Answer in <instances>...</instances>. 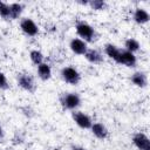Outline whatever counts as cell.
I'll list each match as a JSON object with an SVG mask.
<instances>
[{
  "label": "cell",
  "mask_w": 150,
  "mask_h": 150,
  "mask_svg": "<svg viewBox=\"0 0 150 150\" xmlns=\"http://www.w3.org/2000/svg\"><path fill=\"white\" fill-rule=\"evenodd\" d=\"M20 28L27 36H36L39 34V27L30 18H22L20 21Z\"/></svg>",
  "instance_id": "obj_6"
},
{
  "label": "cell",
  "mask_w": 150,
  "mask_h": 150,
  "mask_svg": "<svg viewBox=\"0 0 150 150\" xmlns=\"http://www.w3.org/2000/svg\"><path fill=\"white\" fill-rule=\"evenodd\" d=\"M60 75H61V79L66 83H68L70 86H77L80 83V81H81V74H80V71L76 68L71 67V66L63 67L61 69V71H60Z\"/></svg>",
  "instance_id": "obj_4"
},
{
  "label": "cell",
  "mask_w": 150,
  "mask_h": 150,
  "mask_svg": "<svg viewBox=\"0 0 150 150\" xmlns=\"http://www.w3.org/2000/svg\"><path fill=\"white\" fill-rule=\"evenodd\" d=\"M132 144L138 149V150H150V141L149 137L142 132H135L132 136Z\"/></svg>",
  "instance_id": "obj_7"
},
{
  "label": "cell",
  "mask_w": 150,
  "mask_h": 150,
  "mask_svg": "<svg viewBox=\"0 0 150 150\" xmlns=\"http://www.w3.org/2000/svg\"><path fill=\"white\" fill-rule=\"evenodd\" d=\"M29 59H30V61H32L35 66H39V64H41L42 62H45V56H43V54H42L40 50H38V49H32V50L29 52Z\"/></svg>",
  "instance_id": "obj_18"
},
{
  "label": "cell",
  "mask_w": 150,
  "mask_h": 150,
  "mask_svg": "<svg viewBox=\"0 0 150 150\" xmlns=\"http://www.w3.org/2000/svg\"><path fill=\"white\" fill-rule=\"evenodd\" d=\"M121 53H122V48L117 47L114 43H107L104 46V54L110 57L111 60H114L116 63L120 62V57H121Z\"/></svg>",
  "instance_id": "obj_12"
},
{
  "label": "cell",
  "mask_w": 150,
  "mask_h": 150,
  "mask_svg": "<svg viewBox=\"0 0 150 150\" xmlns=\"http://www.w3.org/2000/svg\"><path fill=\"white\" fill-rule=\"evenodd\" d=\"M60 104L64 110L74 111L81 105V97L77 93L67 91L60 95Z\"/></svg>",
  "instance_id": "obj_2"
},
{
  "label": "cell",
  "mask_w": 150,
  "mask_h": 150,
  "mask_svg": "<svg viewBox=\"0 0 150 150\" xmlns=\"http://www.w3.org/2000/svg\"><path fill=\"white\" fill-rule=\"evenodd\" d=\"M83 56L91 64H101L104 61L103 54L98 49H96V48H88L87 52H86V54Z\"/></svg>",
  "instance_id": "obj_9"
},
{
  "label": "cell",
  "mask_w": 150,
  "mask_h": 150,
  "mask_svg": "<svg viewBox=\"0 0 150 150\" xmlns=\"http://www.w3.org/2000/svg\"><path fill=\"white\" fill-rule=\"evenodd\" d=\"M118 64H123L128 68H134L137 64V57H136L135 54H132V53H130L125 49H122Z\"/></svg>",
  "instance_id": "obj_11"
},
{
  "label": "cell",
  "mask_w": 150,
  "mask_h": 150,
  "mask_svg": "<svg viewBox=\"0 0 150 150\" xmlns=\"http://www.w3.org/2000/svg\"><path fill=\"white\" fill-rule=\"evenodd\" d=\"M0 16L4 20H11V16H9V4L0 1Z\"/></svg>",
  "instance_id": "obj_20"
},
{
  "label": "cell",
  "mask_w": 150,
  "mask_h": 150,
  "mask_svg": "<svg viewBox=\"0 0 150 150\" xmlns=\"http://www.w3.org/2000/svg\"><path fill=\"white\" fill-rule=\"evenodd\" d=\"M130 81L132 84H135L138 88H145L148 86V76L144 71H135L130 76Z\"/></svg>",
  "instance_id": "obj_14"
},
{
  "label": "cell",
  "mask_w": 150,
  "mask_h": 150,
  "mask_svg": "<svg viewBox=\"0 0 150 150\" xmlns=\"http://www.w3.org/2000/svg\"><path fill=\"white\" fill-rule=\"evenodd\" d=\"M5 150H9V149H5Z\"/></svg>",
  "instance_id": "obj_24"
},
{
  "label": "cell",
  "mask_w": 150,
  "mask_h": 150,
  "mask_svg": "<svg viewBox=\"0 0 150 150\" xmlns=\"http://www.w3.org/2000/svg\"><path fill=\"white\" fill-rule=\"evenodd\" d=\"M75 30H76V34L80 36V39L86 41L87 43L94 42L97 39L95 28L86 21H77L75 25Z\"/></svg>",
  "instance_id": "obj_1"
},
{
  "label": "cell",
  "mask_w": 150,
  "mask_h": 150,
  "mask_svg": "<svg viewBox=\"0 0 150 150\" xmlns=\"http://www.w3.org/2000/svg\"><path fill=\"white\" fill-rule=\"evenodd\" d=\"M9 89V83L8 80L2 70H0V90H7Z\"/></svg>",
  "instance_id": "obj_21"
},
{
  "label": "cell",
  "mask_w": 150,
  "mask_h": 150,
  "mask_svg": "<svg viewBox=\"0 0 150 150\" xmlns=\"http://www.w3.org/2000/svg\"><path fill=\"white\" fill-rule=\"evenodd\" d=\"M2 137H4V129H2L1 123H0V139H2Z\"/></svg>",
  "instance_id": "obj_23"
},
{
  "label": "cell",
  "mask_w": 150,
  "mask_h": 150,
  "mask_svg": "<svg viewBox=\"0 0 150 150\" xmlns=\"http://www.w3.org/2000/svg\"><path fill=\"white\" fill-rule=\"evenodd\" d=\"M71 150H87V149H84V148L81 146V145H73V146H71Z\"/></svg>",
  "instance_id": "obj_22"
},
{
  "label": "cell",
  "mask_w": 150,
  "mask_h": 150,
  "mask_svg": "<svg viewBox=\"0 0 150 150\" xmlns=\"http://www.w3.org/2000/svg\"><path fill=\"white\" fill-rule=\"evenodd\" d=\"M139 48H141L139 42L134 38H129V39H127L124 41V49L130 52V53H132V54L137 53L139 50Z\"/></svg>",
  "instance_id": "obj_17"
},
{
  "label": "cell",
  "mask_w": 150,
  "mask_h": 150,
  "mask_svg": "<svg viewBox=\"0 0 150 150\" xmlns=\"http://www.w3.org/2000/svg\"><path fill=\"white\" fill-rule=\"evenodd\" d=\"M90 130H91V134L98 139H105L109 136L108 128L101 122H93V124L90 127Z\"/></svg>",
  "instance_id": "obj_10"
},
{
  "label": "cell",
  "mask_w": 150,
  "mask_h": 150,
  "mask_svg": "<svg viewBox=\"0 0 150 150\" xmlns=\"http://www.w3.org/2000/svg\"><path fill=\"white\" fill-rule=\"evenodd\" d=\"M132 20H134L136 23H138V25H145L146 22H149L150 15H149V13H148V11H146L145 8L137 7V8H135V11H134Z\"/></svg>",
  "instance_id": "obj_13"
},
{
  "label": "cell",
  "mask_w": 150,
  "mask_h": 150,
  "mask_svg": "<svg viewBox=\"0 0 150 150\" xmlns=\"http://www.w3.org/2000/svg\"><path fill=\"white\" fill-rule=\"evenodd\" d=\"M36 73H38V77L42 81H48L52 77V67L49 63L47 62H42L41 64L36 66Z\"/></svg>",
  "instance_id": "obj_15"
},
{
  "label": "cell",
  "mask_w": 150,
  "mask_h": 150,
  "mask_svg": "<svg viewBox=\"0 0 150 150\" xmlns=\"http://www.w3.org/2000/svg\"><path fill=\"white\" fill-rule=\"evenodd\" d=\"M23 12V5L21 2H12L9 4V16L11 20H16L21 16Z\"/></svg>",
  "instance_id": "obj_16"
},
{
  "label": "cell",
  "mask_w": 150,
  "mask_h": 150,
  "mask_svg": "<svg viewBox=\"0 0 150 150\" xmlns=\"http://www.w3.org/2000/svg\"><path fill=\"white\" fill-rule=\"evenodd\" d=\"M71 118L75 122V124L77 127H80L81 129H90L91 124H93V120L91 117L80 110H74L71 111Z\"/></svg>",
  "instance_id": "obj_5"
},
{
  "label": "cell",
  "mask_w": 150,
  "mask_h": 150,
  "mask_svg": "<svg viewBox=\"0 0 150 150\" xmlns=\"http://www.w3.org/2000/svg\"><path fill=\"white\" fill-rule=\"evenodd\" d=\"M16 83L22 90L28 93H34L36 89V84L33 75L27 71H20L16 74Z\"/></svg>",
  "instance_id": "obj_3"
},
{
  "label": "cell",
  "mask_w": 150,
  "mask_h": 150,
  "mask_svg": "<svg viewBox=\"0 0 150 150\" xmlns=\"http://www.w3.org/2000/svg\"><path fill=\"white\" fill-rule=\"evenodd\" d=\"M69 48L76 55H84L88 49V43L80 38H74L69 42Z\"/></svg>",
  "instance_id": "obj_8"
},
{
  "label": "cell",
  "mask_w": 150,
  "mask_h": 150,
  "mask_svg": "<svg viewBox=\"0 0 150 150\" xmlns=\"http://www.w3.org/2000/svg\"><path fill=\"white\" fill-rule=\"evenodd\" d=\"M88 6H89L91 9L102 11V9H105L107 2H105L104 0H90V1H88Z\"/></svg>",
  "instance_id": "obj_19"
}]
</instances>
